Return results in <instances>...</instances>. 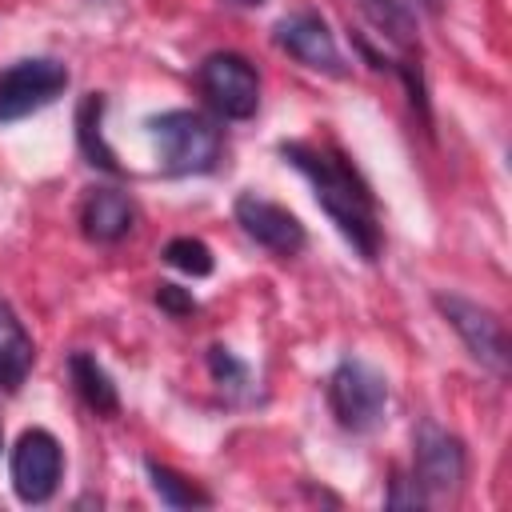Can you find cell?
Listing matches in <instances>:
<instances>
[{"mask_svg":"<svg viewBox=\"0 0 512 512\" xmlns=\"http://www.w3.org/2000/svg\"><path fill=\"white\" fill-rule=\"evenodd\" d=\"M280 156L312 184L316 204L324 216L336 224V232L356 248L360 260L380 256V220H376V200L360 172L332 148L308 144V140H288L280 144Z\"/></svg>","mask_w":512,"mask_h":512,"instance_id":"6da1fadb","label":"cell"},{"mask_svg":"<svg viewBox=\"0 0 512 512\" xmlns=\"http://www.w3.org/2000/svg\"><path fill=\"white\" fill-rule=\"evenodd\" d=\"M152 136H156V148H160V164L168 176H200V172H212L216 160H220V128L192 112V108H172V112H160L148 120Z\"/></svg>","mask_w":512,"mask_h":512,"instance_id":"7a4b0ae2","label":"cell"},{"mask_svg":"<svg viewBox=\"0 0 512 512\" xmlns=\"http://www.w3.org/2000/svg\"><path fill=\"white\" fill-rule=\"evenodd\" d=\"M328 408L340 428L372 432L388 412V380L372 364L348 356L328 376Z\"/></svg>","mask_w":512,"mask_h":512,"instance_id":"3957f363","label":"cell"},{"mask_svg":"<svg viewBox=\"0 0 512 512\" xmlns=\"http://www.w3.org/2000/svg\"><path fill=\"white\" fill-rule=\"evenodd\" d=\"M436 308L452 324V332L464 340L468 356L504 380L512 368V352H508V332H504L500 316L468 296H456V292H436Z\"/></svg>","mask_w":512,"mask_h":512,"instance_id":"277c9868","label":"cell"},{"mask_svg":"<svg viewBox=\"0 0 512 512\" xmlns=\"http://www.w3.org/2000/svg\"><path fill=\"white\" fill-rule=\"evenodd\" d=\"M8 472H12V492H16L20 504H44V500H52L56 488H60V476H64L60 440L52 432H44V428L20 432V440L12 444Z\"/></svg>","mask_w":512,"mask_h":512,"instance_id":"5b68a950","label":"cell"},{"mask_svg":"<svg viewBox=\"0 0 512 512\" xmlns=\"http://www.w3.org/2000/svg\"><path fill=\"white\" fill-rule=\"evenodd\" d=\"M68 88V68L52 56H32L16 60L12 68L0 72V124L24 120L52 104Z\"/></svg>","mask_w":512,"mask_h":512,"instance_id":"8992f818","label":"cell"},{"mask_svg":"<svg viewBox=\"0 0 512 512\" xmlns=\"http://www.w3.org/2000/svg\"><path fill=\"white\" fill-rule=\"evenodd\" d=\"M200 88L208 104L228 120H248L260 108V76L256 68L236 52H212L200 64Z\"/></svg>","mask_w":512,"mask_h":512,"instance_id":"52a82bcc","label":"cell"},{"mask_svg":"<svg viewBox=\"0 0 512 512\" xmlns=\"http://www.w3.org/2000/svg\"><path fill=\"white\" fill-rule=\"evenodd\" d=\"M232 212H236V224L244 228V236H252L260 248H268L276 256H296L308 240L304 224L288 208H280L276 200H268L260 192H240Z\"/></svg>","mask_w":512,"mask_h":512,"instance_id":"ba28073f","label":"cell"},{"mask_svg":"<svg viewBox=\"0 0 512 512\" xmlns=\"http://www.w3.org/2000/svg\"><path fill=\"white\" fill-rule=\"evenodd\" d=\"M276 44L288 56H296L300 64L316 68V72H328V76H344L348 72V64H344V56H340V48H336V40H332V32H328L320 12L304 8V12L284 16L276 24Z\"/></svg>","mask_w":512,"mask_h":512,"instance_id":"9c48e42d","label":"cell"},{"mask_svg":"<svg viewBox=\"0 0 512 512\" xmlns=\"http://www.w3.org/2000/svg\"><path fill=\"white\" fill-rule=\"evenodd\" d=\"M412 444H416V484L420 488H428V492H452L464 480L468 460H464V444L452 432H444L440 424L424 420L416 428V440Z\"/></svg>","mask_w":512,"mask_h":512,"instance_id":"30bf717a","label":"cell"},{"mask_svg":"<svg viewBox=\"0 0 512 512\" xmlns=\"http://www.w3.org/2000/svg\"><path fill=\"white\" fill-rule=\"evenodd\" d=\"M80 228L96 244H116L136 228V204L120 188H92L80 204Z\"/></svg>","mask_w":512,"mask_h":512,"instance_id":"8fae6325","label":"cell"},{"mask_svg":"<svg viewBox=\"0 0 512 512\" xmlns=\"http://www.w3.org/2000/svg\"><path fill=\"white\" fill-rule=\"evenodd\" d=\"M32 360H36V344L24 332V324L12 312V304L0 296V388L4 392H16L28 380Z\"/></svg>","mask_w":512,"mask_h":512,"instance_id":"7c38bea8","label":"cell"},{"mask_svg":"<svg viewBox=\"0 0 512 512\" xmlns=\"http://www.w3.org/2000/svg\"><path fill=\"white\" fill-rule=\"evenodd\" d=\"M68 372H72V384H76L80 400H84L92 412H100V416H116V412H120L116 384H112V376L100 368L96 356H88V352H72V356H68Z\"/></svg>","mask_w":512,"mask_h":512,"instance_id":"4fadbf2b","label":"cell"},{"mask_svg":"<svg viewBox=\"0 0 512 512\" xmlns=\"http://www.w3.org/2000/svg\"><path fill=\"white\" fill-rule=\"evenodd\" d=\"M76 140H80V152L88 156L92 168H104V172H120L116 164V152L108 148L104 140V96L100 92H88L76 108Z\"/></svg>","mask_w":512,"mask_h":512,"instance_id":"5bb4252c","label":"cell"},{"mask_svg":"<svg viewBox=\"0 0 512 512\" xmlns=\"http://www.w3.org/2000/svg\"><path fill=\"white\" fill-rule=\"evenodd\" d=\"M356 8L392 44H400V48H412L416 44V20H412V12H408L404 0H356Z\"/></svg>","mask_w":512,"mask_h":512,"instance_id":"9a60e30c","label":"cell"},{"mask_svg":"<svg viewBox=\"0 0 512 512\" xmlns=\"http://www.w3.org/2000/svg\"><path fill=\"white\" fill-rule=\"evenodd\" d=\"M144 472H148V484L152 492L160 496V504L168 508H204L208 504V492H200L188 476H180L176 468L160 464V460H144Z\"/></svg>","mask_w":512,"mask_h":512,"instance_id":"2e32d148","label":"cell"},{"mask_svg":"<svg viewBox=\"0 0 512 512\" xmlns=\"http://www.w3.org/2000/svg\"><path fill=\"white\" fill-rule=\"evenodd\" d=\"M164 260L176 268V272H184V276H208L212 272V248L204 244V240H196V236H176V240H168L164 244Z\"/></svg>","mask_w":512,"mask_h":512,"instance_id":"e0dca14e","label":"cell"},{"mask_svg":"<svg viewBox=\"0 0 512 512\" xmlns=\"http://www.w3.org/2000/svg\"><path fill=\"white\" fill-rule=\"evenodd\" d=\"M208 368H212V376H216V384L224 388V392H240V388H248V368L228 352V348H212L208 352Z\"/></svg>","mask_w":512,"mask_h":512,"instance_id":"ac0fdd59","label":"cell"},{"mask_svg":"<svg viewBox=\"0 0 512 512\" xmlns=\"http://www.w3.org/2000/svg\"><path fill=\"white\" fill-rule=\"evenodd\" d=\"M156 304H160L164 312H172V316H192V312H196L192 292H184L180 284H160V288H156Z\"/></svg>","mask_w":512,"mask_h":512,"instance_id":"d6986e66","label":"cell"},{"mask_svg":"<svg viewBox=\"0 0 512 512\" xmlns=\"http://www.w3.org/2000/svg\"><path fill=\"white\" fill-rule=\"evenodd\" d=\"M420 4H428V8H440V0H420Z\"/></svg>","mask_w":512,"mask_h":512,"instance_id":"ffe728a7","label":"cell"},{"mask_svg":"<svg viewBox=\"0 0 512 512\" xmlns=\"http://www.w3.org/2000/svg\"><path fill=\"white\" fill-rule=\"evenodd\" d=\"M240 4H264V0H240Z\"/></svg>","mask_w":512,"mask_h":512,"instance_id":"44dd1931","label":"cell"}]
</instances>
